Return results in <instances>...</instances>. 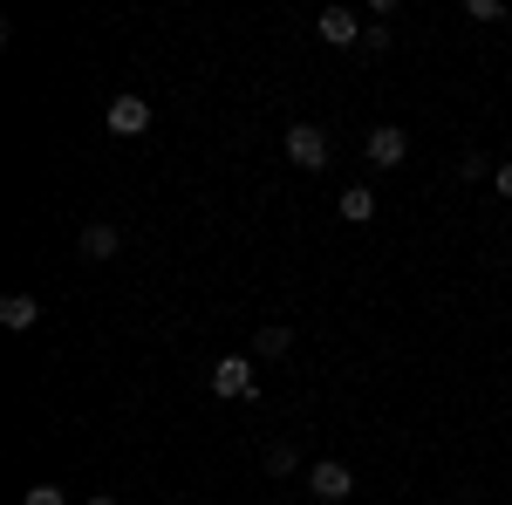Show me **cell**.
Instances as JSON below:
<instances>
[{
    "label": "cell",
    "mask_w": 512,
    "mask_h": 505,
    "mask_svg": "<svg viewBox=\"0 0 512 505\" xmlns=\"http://www.w3.org/2000/svg\"><path fill=\"white\" fill-rule=\"evenodd\" d=\"M253 389H260V376H253V355H219V362H212V396L246 403Z\"/></svg>",
    "instance_id": "6da1fadb"
},
{
    "label": "cell",
    "mask_w": 512,
    "mask_h": 505,
    "mask_svg": "<svg viewBox=\"0 0 512 505\" xmlns=\"http://www.w3.org/2000/svg\"><path fill=\"white\" fill-rule=\"evenodd\" d=\"M362 157H369V171H396V164L410 157V130H396V123H376V130L362 137Z\"/></svg>",
    "instance_id": "7a4b0ae2"
},
{
    "label": "cell",
    "mask_w": 512,
    "mask_h": 505,
    "mask_svg": "<svg viewBox=\"0 0 512 505\" xmlns=\"http://www.w3.org/2000/svg\"><path fill=\"white\" fill-rule=\"evenodd\" d=\"M308 492L321 505H342V499H355V471L342 458H321V465H308Z\"/></svg>",
    "instance_id": "3957f363"
},
{
    "label": "cell",
    "mask_w": 512,
    "mask_h": 505,
    "mask_svg": "<svg viewBox=\"0 0 512 505\" xmlns=\"http://www.w3.org/2000/svg\"><path fill=\"white\" fill-rule=\"evenodd\" d=\"M287 164H301V171H328V137H321L315 123H287Z\"/></svg>",
    "instance_id": "277c9868"
},
{
    "label": "cell",
    "mask_w": 512,
    "mask_h": 505,
    "mask_svg": "<svg viewBox=\"0 0 512 505\" xmlns=\"http://www.w3.org/2000/svg\"><path fill=\"white\" fill-rule=\"evenodd\" d=\"M315 35L328 41V48H349V41H362V14H355V7H321Z\"/></svg>",
    "instance_id": "5b68a950"
},
{
    "label": "cell",
    "mask_w": 512,
    "mask_h": 505,
    "mask_svg": "<svg viewBox=\"0 0 512 505\" xmlns=\"http://www.w3.org/2000/svg\"><path fill=\"white\" fill-rule=\"evenodd\" d=\"M76 253H82V260H117V253H123V233L110 226V219H89V226L76 233Z\"/></svg>",
    "instance_id": "8992f818"
},
{
    "label": "cell",
    "mask_w": 512,
    "mask_h": 505,
    "mask_svg": "<svg viewBox=\"0 0 512 505\" xmlns=\"http://www.w3.org/2000/svg\"><path fill=\"white\" fill-rule=\"evenodd\" d=\"M110 130H117V137H144V130H151V103H144V96H117V103H110Z\"/></svg>",
    "instance_id": "52a82bcc"
},
{
    "label": "cell",
    "mask_w": 512,
    "mask_h": 505,
    "mask_svg": "<svg viewBox=\"0 0 512 505\" xmlns=\"http://www.w3.org/2000/svg\"><path fill=\"white\" fill-rule=\"evenodd\" d=\"M35 321H41V301H35V294H7V301H0V328H7V335H28Z\"/></svg>",
    "instance_id": "ba28073f"
},
{
    "label": "cell",
    "mask_w": 512,
    "mask_h": 505,
    "mask_svg": "<svg viewBox=\"0 0 512 505\" xmlns=\"http://www.w3.org/2000/svg\"><path fill=\"white\" fill-rule=\"evenodd\" d=\"M335 205H342V219H349V226H369V219H376V192H369V185H349Z\"/></svg>",
    "instance_id": "9c48e42d"
},
{
    "label": "cell",
    "mask_w": 512,
    "mask_h": 505,
    "mask_svg": "<svg viewBox=\"0 0 512 505\" xmlns=\"http://www.w3.org/2000/svg\"><path fill=\"white\" fill-rule=\"evenodd\" d=\"M294 349V328H260V335H253V355H260V362H274V355H287Z\"/></svg>",
    "instance_id": "30bf717a"
},
{
    "label": "cell",
    "mask_w": 512,
    "mask_h": 505,
    "mask_svg": "<svg viewBox=\"0 0 512 505\" xmlns=\"http://www.w3.org/2000/svg\"><path fill=\"white\" fill-rule=\"evenodd\" d=\"M362 48H369V55H390V48H396L390 21H369V28H362Z\"/></svg>",
    "instance_id": "8fae6325"
},
{
    "label": "cell",
    "mask_w": 512,
    "mask_h": 505,
    "mask_svg": "<svg viewBox=\"0 0 512 505\" xmlns=\"http://www.w3.org/2000/svg\"><path fill=\"white\" fill-rule=\"evenodd\" d=\"M294 465H301V451H294V444H267V471H274V478H287Z\"/></svg>",
    "instance_id": "7c38bea8"
},
{
    "label": "cell",
    "mask_w": 512,
    "mask_h": 505,
    "mask_svg": "<svg viewBox=\"0 0 512 505\" xmlns=\"http://www.w3.org/2000/svg\"><path fill=\"white\" fill-rule=\"evenodd\" d=\"M465 21H512V7H499V0H465Z\"/></svg>",
    "instance_id": "4fadbf2b"
},
{
    "label": "cell",
    "mask_w": 512,
    "mask_h": 505,
    "mask_svg": "<svg viewBox=\"0 0 512 505\" xmlns=\"http://www.w3.org/2000/svg\"><path fill=\"white\" fill-rule=\"evenodd\" d=\"M21 505H69V492H62V485H28Z\"/></svg>",
    "instance_id": "5bb4252c"
},
{
    "label": "cell",
    "mask_w": 512,
    "mask_h": 505,
    "mask_svg": "<svg viewBox=\"0 0 512 505\" xmlns=\"http://www.w3.org/2000/svg\"><path fill=\"white\" fill-rule=\"evenodd\" d=\"M492 171H499V164H485V157H465V164H458V178H465V185H478V178H492Z\"/></svg>",
    "instance_id": "9a60e30c"
},
{
    "label": "cell",
    "mask_w": 512,
    "mask_h": 505,
    "mask_svg": "<svg viewBox=\"0 0 512 505\" xmlns=\"http://www.w3.org/2000/svg\"><path fill=\"white\" fill-rule=\"evenodd\" d=\"M492 185H499V198H512V164H499V171H492Z\"/></svg>",
    "instance_id": "2e32d148"
},
{
    "label": "cell",
    "mask_w": 512,
    "mask_h": 505,
    "mask_svg": "<svg viewBox=\"0 0 512 505\" xmlns=\"http://www.w3.org/2000/svg\"><path fill=\"white\" fill-rule=\"evenodd\" d=\"M82 505H123V499H117V492H89Z\"/></svg>",
    "instance_id": "e0dca14e"
},
{
    "label": "cell",
    "mask_w": 512,
    "mask_h": 505,
    "mask_svg": "<svg viewBox=\"0 0 512 505\" xmlns=\"http://www.w3.org/2000/svg\"><path fill=\"white\" fill-rule=\"evenodd\" d=\"M431 505H451V499H431Z\"/></svg>",
    "instance_id": "ac0fdd59"
}]
</instances>
